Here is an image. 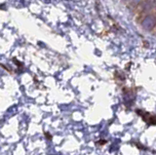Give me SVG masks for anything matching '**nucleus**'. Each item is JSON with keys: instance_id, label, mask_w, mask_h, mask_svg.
<instances>
[{"instance_id": "f257e3e1", "label": "nucleus", "mask_w": 156, "mask_h": 155, "mask_svg": "<svg viewBox=\"0 0 156 155\" xmlns=\"http://www.w3.org/2000/svg\"><path fill=\"white\" fill-rule=\"evenodd\" d=\"M138 25L146 32H153L156 28V11L138 15Z\"/></svg>"}, {"instance_id": "f03ea898", "label": "nucleus", "mask_w": 156, "mask_h": 155, "mask_svg": "<svg viewBox=\"0 0 156 155\" xmlns=\"http://www.w3.org/2000/svg\"><path fill=\"white\" fill-rule=\"evenodd\" d=\"M151 11H156V0H144V2L138 8V15Z\"/></svg>"}, {"instance_id": "7ed1b4c3", "label": "nucleus", "mask_w": 156, "mask_h": 155, "mask_svg": "<svg viewBox=\"0 0 156 155\" xmlns=\"http://www.w3.org/2000/svg\"><path fill=\"white\" fill-rule=\"evenodd\" d=\"M128 2H129V4L133 8L138 9L140 7V4L144 2V0H128Z\"/></svg>"}, {"instance_id": "20e7f679", "label": "nucleus", "mask_w": 156, "mask_h": 155, "mask_svg": "<svg viewBox=\"0 0 156 155\" xmlns=\"http://www.w3.org/2000/svg\"><path fill=\"white\" fill-rule=\"evenodd\" d=\"M153 33H154V34L156 35V28H155V30H154V31H153Z\"/></svg>"}]
</instances>
